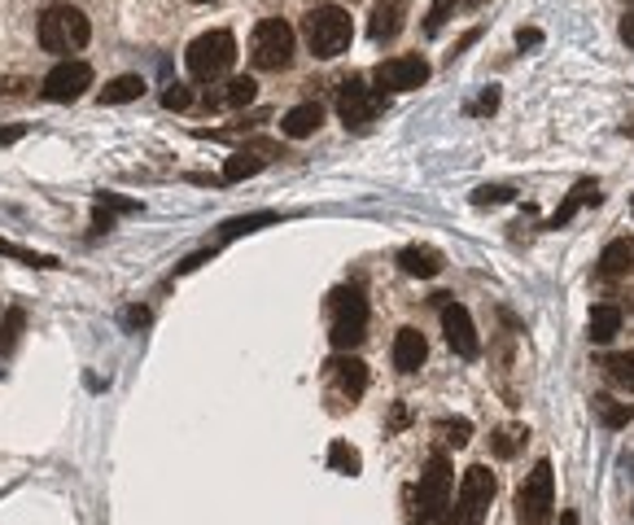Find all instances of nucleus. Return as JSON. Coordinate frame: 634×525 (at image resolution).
Masks as SVG:
<instances>
[{"mask_svg": "<svg viewBox=\"0 0 634 525\" xmlns=\"http://www.w3.org/2000/svg\"><path fill=\"white\" fill-rule=\"evenodd\" d=\"M451 486H455V473H451V460L442 451L429 455L420 481L412 486V521L416 525H447V512H451Z\"/></svg>", "mask_w": 634, "mask_h": 525, "instance_id": "obj_1", "label": "nucleus"}, {"mask_svg": "<svg viewBox=\"0 0 634 525\" xmlns=\"http://www.w3.org/2000/svg\"><path fill=\"white\" fill-rule=\"evenodd\" d=\"M329 342L333 351H355L368 338V298L359 285H342L329 294Z\"/></svg>", "mask_w": 634, "mask_h": 525, "instance_id": "obj_2", "label": "nucleus"}, {"mask_svg": "<svg viewBox=\"0 0 634 525\" xmlns=\"http://www.w3.org/2000/svg\"><path fill=\"white\" fill-rule=\"evenodd\" d=\"M302 36H306L315 58L329 62V58H342L351 49L355 27H351V14L342 5H315V10L302 14Z\"/></svg>", "mask_w": 634, "mask_h": 525, "instance_id": "obj_3", "label": "nucleus"}, {"mask_svg": "<svg viewBox=\"0 0 634 525\" xmlns=\"http://www.w3.org/2000/svg\"><path fill=\"white\" fill-rule=\"evenodd\" d=\"M232 62H236V40H232V32H206V36H197V40L188 45V53H184V71H188V80H197V84H219V80L232 71Z\"/></svg>", "mask_w": 634, "mask_h": 525, "instance_id": "obj_4", "label": "nucleus"}, {"mask_svg": "<svg viewBox=\"0 0 634 525\" xmlns=\"http://www.w3.org/2000/svg\"><path fill=\"white\" fill-rule=\"evenodd\" d=\"M93 40V23L75 5H49L40 14V49L45 53H80Z\"/></svg>", "mask_w": 634, "mask_h": 525, "instance_id": "obj_5", "label": "nucleus"}, {"mask_svg": "<svg viewBox=\"0 0 634 525\" xmlns=\"http://www.w3.org/2000/svg\"><path fill=\"white\" fill-rule=\"evenodd\" d=\"M490 503H495V473L486 464H473L460 477V490H455V503L447 512V525H486Z\"/></svg>", "mask_w": 634, "mask_h": 525, "instance_id": "obj_6", "label": "nucleus"}, {"mask_svg": "<svg viewBox=\"0 0 634 525\" xmlns=\"http://www.w3.org/2000/svg\"><path fill=\"white\" fill-rule=\"evenodd\" d=\"M551 512H556V477H551V460H538L516 490V521L551 525Z\"/></svg>", "mask_w": 634, "mask_h": 525, "instance_id": "obj_7", "label": "nucleus"}, {"mask_svg": "<svg viewBox=\"0 0 634 525\" xmlns=\"http://www.w3.org/2000/svg\"><path fill=\"white\" fill-rule=\"evenodd\" d=\"M364 390H368V364L364 359H355V355L342 351V355H333L325 364V394H329L333 412L355 407L364 399Z\"/></svg>", "mask_w": 634, "mask_h": 525, "instance_id": "obj_8", "label": "nucleus"}, {"mask_svg": "<svg viewBox=\"0 0 634 525\" xmlns=\"http://www.w3.org/2000/svg\"><path fill=\"white\" fill-rule=\"evenodd\" d=\"M249 62L258 71H284L293 62V27L284 19H263L249 36Z\"/></svg>", "mask_w": 634, "mask_h": 525, "instance_id": "obj_9", "label": "nucleus"}, {"mask_svg": "<svg viewBox=\"0 0 634 525\" xmlns=\"http://www.w3.org/2000/svg\"><path fill=\"white\" fill-rule=\"evenodd\" d=\"M425 80H429V62H425L420 53L390 58V62H381V66L373 71V84H377L381 93H416V88H425Z\"/></svg>", "mask_w": 634, "mask_h": 525, "instance_id": "obj_10", "label": "nucleus"}, {"mask_svg": "<svg viewBox=\"0 0 634 525\" xmlns=\"http://www.w3.org/2000/svg\"><path fill=\"white\" fill-rule=\"evenodd\" d=\"M338 114H342V123L351 132H368L377 123V114H381V97L364 80H346L342 93H338Z\"/></svg>", "mask_w": 634, "mask_h": 525, "instance_id": "obj_11", "label": "nucleus"}, {"mask_svg": "<svg viewBox=\"0 0 634 525\" xmlns=\"http://www.w3.org/2000/svg\"><path fill=\"white\" fill-rule=\"evenodd\" d=\"M93 88V66L88 62H58L49 75H45V84H40V93L49 97V101H58V106H66V101H80L84 93Z\"/></svg>", "mask_w": 634, "mask_h": 525, "instance_id": "obj_12", "label": "nucleus"}, {"mask_svg": "<svg viewBox=\"0 0 634 525\" xmlns=\"http://www.w3.org/2000/svg\"><path fill=\"white\" fill-rule=\"evenodd\" d=\"M442 333H447V346H451L460 359H477V355H481L477 325H473L468 307H460L455 298H447V303H442Z\"/></svg>", "mask_w": 634, "mask_h": 525, "instance_id": "obj_13", "label": "nucleus"}, {"mask_svg": "<svg viewBox=\"0 0 634 525\" xmlns=\"http://www.w3.org/2000/svg\"><path fill=\"white\" fill-rule=\"evenodd\" d=\"M280 154V145L276 141H249V145H241L228 162H223V184H236V180H249V175H258L263 167H271V158Z\"/></svg>", "mask_w": 634, "mask_h": 525, "instance_id": "obj_14", "label": "nucleus"}, {"mask_svg": "<svg viewBox=\"0 0 634 525\" xmlns=\"http://www.w3.org/2000/svg\"><path fill=\"white\" fill-rule=\"evenodd\" d=\"M399 268H403L407 277L434 281V277L447 268V254L434 249V245H403V249H399Z\"/></svg>", "mask_w": 634, "mask_h": 525, "instance_id": "obj_15", "label": "nucleus"}, {"mask_svg": "<svg viewBox=\"0 0 634 525\" xmlns=\"http://www.w3.org/2000/svg\"><path fill=\"white\" fill-rule=\"evenodd\" d=\"M403 23H407V0H381V5L373 10V19H368V36L377 45H386V40H394L403 32Z\"/></svg>", "mask_w": 634, "mask_h": 525, "instance_id": "obj_16", "label": "nucleus"}, {"mask_svg": "<svg viewBox=\"0 0 634 525\" xmlns=\"http://www.w3.org/2000/svg\"><path fill=\"white\" fill-rule=\"evenodd\" d=\"M425 355H429L425 333L420 329H399V338H394V368L399 373H420Z\"/></svg>", "mask_w": 634, "mask_h": 525, "instance_id": "obj_17", "label": "nucleus"}, {"mask_svg": "<svg viewBox=\"0 0 634 525\" xmlns=\"http://www.w3.org/2000/svg\"><path fill=\"white\" fill-rule=\"evenodd\" d=\"M210 88H215V84H210ZM254 93H258V84H254L249 75H241V80H228L223 88L206 93V106H210V110H241V106L254 101Z\"/></svg>", "mask_w": 634, "mask_h": 525, "instance_id": "obj_18", "label": "nucleus"}, {"mask_svg": "<svg viewBox=\"0 0 634 525\" xmlns=\"http://www.w3.org/2000/svg\"><path fill=\"white\" fill-rule=\"evenodd\" d=\"M599 202H603L599 184H595V180H577V184H573V193L560 202V210L547 219V228H564V223H569V219H573L582 206H599Z\"/></svg>", "mask_w": 634, "mask_h": 525, "instance_id": "obj_19", "label": "nucleus"}, {"mask_svg": "<svg viewBox=\"0 0 634 525\" xmlns=\"http://www.w3.org/2000/svg\"><path fill=\"white\" fill-rule=\"evenodd\" d=\"M320 123H325V110L315 106V101H302V106H293V110L280 119V132H284L289 141H302V136H310V132H320Z\"/></svg>", "mask_w": 634, "mask_h": 525, "instance_id": "obj_20", "label": "nucleus"}, {"mask_svg": "<svg viewBox=\"0 0 634 525\" xmlns=\"http://www.w3.org/2000/svg\"><path fill=\"white\" fill-rule=\"evenodd\" d=\"M630 272H634V241H608L603 254H599V277L617 281V277H630Z\"/></svg>", "mask_w": 634, "mask_h": 525, "instance_id": "obj_21", "label": "nucleus"}, {"mask_svg": "<svg viewBox=\"0 0 634 525\" xmlns=\"http://www.w3.org/2000/svg\"><path fill=\"white\" fill-rule=\"evenodd\" d=\"M145 97V80L141 75H119L101 88V106H127V101H141Z\"/></svg>", "mask_w": 634, "mask_h": 525, "instance_id": "obj_22", "label": "nucleus"}, {"mask_svg": "<svg viewBox=\"0 0 634 525\" xmlns=\"http://www.w3.org/2000/svg\"><path fill=\"white\" fill-rule=\"evenodd\" d=\"M590 412H595V420H599L603 429H621V425H630L634 403H617V399H608V394H595V399H590Z\"/></svg>", "mask_w": 634, "mask_h": 525, "instance_id": "obj_23", "label": "nucleus"}, {"mask_svg": "<svg viewBox=\"0 0 634 525\" xmlns=\"http://www.w3.org/2000/svg\"><path fill=\"white\" fill-rule=\"evenodd\" d=\"M621 333V307H612V303H599L595 312H590V342H612Z\"/></svg>", "mask_w": 634, "mask_h": 525, "instance_id": "obj_24", "label": "nucleus"}, {"mask_svg": "<svg viewBox=\"0 0 634 525\" xmlns=\"http://www.w3.org/2000/svg\"><path fill=\"white\" fill-rule=\"evenodd\" d=\"M525 425H499L495 434H490V451H495V460H512L521 447H525Z\"/></svg>", "mask_w": 634, "mask_h": 525, "instance_id": "obj_25", "label": "nucleus"}, {"mask_svg": "<svg viewBox=\"0 0 634 525\" xmlns=\"http://www.w3.org/2000/svg\"><path fill=\"white\" fill-rule=\"evenodd\" d=\"M603 377H608L617 390H634V351L608 355V359H603Z\"/></svg>", "mask_w": 634, "mask_h": 525, "instance_id": "obj_26", "label": "nucleus"}, {"mask_svg": "<svg viewBox=\"0 0 634 525\" xmlns=\"http://www.w3.org/2000/svg\"><path fill=\"white\" fill-rule=\"evenodd\" d=\"M329 464H333L338 473H346V477H355V473L364 468V455H359V451H355L351 442H342V438H338V442L329 447Z\"/></svg>", "mask_w": 634, "mask_h": 525, "instance_id": "obj_27", "label": "nucleus"}, {"mask_svg": "<svg viewBox=\"0 0 634 525\" xmlns=\"http://www.w3.org/2000/svg\"><path fill=\"white\" fill-rule=\"evenodd\" d=\"M267 223H276L271 210H263V215H245V219H232V223H223V241L245 236V232H258V228H267Z\"/></svg>", "mask_w": 634, "mask_h": 525, "instance_id": "obj_28", "label": "nucleus"}, {"mask_svg": "<svg viewBox=\"0 0 634 525\" xmlns=\"http://www.w3.org/2000/svg\"><path fill=\"white\" fill-rule=\"evenodd\" d=\"M0 254H10V258H19V262H27V268H58V258L36 254V249H23V245H14V241H0Z\"/></svg>", "mask_w": 634, "mask_h": 525, "instance_id": "obj_29", "label": "nucleus"}, {"mask_svg": "<svg viewBox=\"0 0 634 525\" xmlns=\"http://www.w3.org/2000/svg\"><path fill=\"white\" fill-rule=\"evenodd\" d=\"M23 325H27V312H23V307H14V312L5 316V329H0V351H5V355L19 346V338H23Z\"/></svg>", "mask_w": 634, "mask_h": 525, "instance_id": "obj_30", "label": "nucleus"}, {"mask_svg": "<svg viewBox=\"0 0 634 525\" xmlns=\"http://www.w3.org/2000/svg\"><path fill=\"white\" fill-rule=\"evenodd\" d=\"M455 5H460V0H434V5H429V19H425V36H438V32L451 23Z\"/></svg>", "mask_w": 634, "mask_h": 525, "instance_id": "obj_31", "label": "nucleus"}, {"mask_svg": "<svg viewBox=\"0 0 634 525\" xmlns=\"http://www.w3.org/2000/svg\"><path fill=\"white\" fill-rule=\"evenodd\" d=\"M438 434H442V442H447V447H464V442L473 438V425H468V420H442V425H438Z\"/></svg>", "mask_w": 634, "mask_h": 525, "instance_id": "obj_32", "label": "nucleus"}, {"mask_svg": "<svg viewBox=\"0 0 634 525\" xmlns=\"http://www.w3.org/2000/svg\"><path fill=\"white\" fill-rule=\"evenodd\" d=\"M499 202H512V188L508 184H481L473 193V206H499Z\"/></svg>", "mask_w": 634, "mask_h": 525, "instance_id": "obj_33", "label": "nucleus"}, {"mask_svg": "<svg viewBox=\"0 0 634 525\" xmlns=\"http://www.w3.org/2000/svg\"><path fill=\"white\" fill-rule=\"evenodd\" d=\"M162 106H167V110H188V106H193V88H188V84H171V88L162 93Z\"/></svg>", "mask_w": 634, "mask_h": 525, "instance_id": "obj_34", "label": "nucleus"}, {"mask_svg": "<svg viewBox=\"0 0 634 525\" xmlns=\"http://www.w3.org/2000/svg\"><path fill=\"white\" fill-rule=\"evenodd\" d=\"M538 40H542V32H534V27H529V32H525V27L516 32V45H521V49H534Z\"/></svg>", "mask_w": 634, "mask_h": 525, "instance_id": "obj_35", "label": "nucleus"}, {"mask_svg": "<svg viewBox=\"0 0 634 525\" xmlns=\"http://www.w3.org/2000/svg\"><path fill=\"white\" fill-rule=\"evenodd\" d=\"M127 325H149V312H145V307H132V312H127Z\"/></svg>", "mask_w": 634, "mask_h": 525, "instance_id": "obj_36", "label": "nucleus"}, {"mask_svg": "<svg viewBox=\"0 0 634 525\" xmlns=\"http://www.w3.org/2000/svg\"><path fill=\"white\" fill-rule=\"evenodd\" d=\"M407 425V407L403 403H394V429H403Z\"/></svg>", "mask_w": 634, "mask_h": 525, "instance_id": "obj_37", "label": "nucleus"}, {"mask_svg": "<svg viewBox=\"0 0 634 525\" xmlns=\"http://www.w3.org/2000/svg\"><path fill=\"white\" fill-rule=\"evenodd\" d=\"M19 136H23L19 127H10V132H0V145H10V141H19Z\"/></svg>", "mask_w": 634, "mask_h": 525, "instance_id": "obj_38", "label": "nucleus"}, {"mask_svg": "<svg viewBox=\"0 0 634 525\" xmlns=\"http://www.w3.org/2000/svg\"><path fill=\"white\" fill-rule=\"evenodd\" d=\"M560 525H577V516H573V512H564V516H560Z\"/></svg>", "mask_w": 634, "mask_h": 525, "instance_id": "obj_39", "label": "nucleus"}, {"mask_svg": "<svg viewBox=\"0 0 634 525\" xmlns=\"http://www.w3.org/2000/svg\"><path fill=\"white\" fill-rule=\"evenodd\" d=\"M464 5H468V10H481V5H486V0H464Z\"/></svg>", "mask_w": 634, "mask_h": 525, "instance_id": "obj_40", "label": "nucleus"}, {"mask_svg": "<svg viewBox=\"0 0 634 525\" xmlns=\"http://www.w3.org/2000/svg\"><path fill=\"white\" fill-rule=\"evenodd\" d=\"M193 5H206V0H193Z\"/></svg>", "mask_w": 634, "mask_h": 525, "instance_id": "obj_41", "label": "nucleus"}, {"mask_svg": "<svg viewBox=\"0 0 634 525\" xmlns=\"http://www.w3.org/2000/svg\"><path fill=\"white\" fill-rule=\"evenodd\" d=\"M630 215H634V202H630Z\"/></svg>", "mask_w": 634, "mask_h": 525, "instance_id": "obj_42", "label": "nucleus"}]
</instances>
